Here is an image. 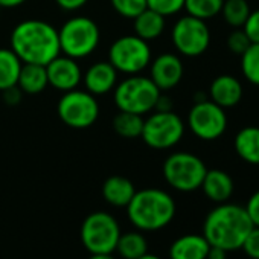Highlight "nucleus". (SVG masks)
<instances>
[{
    "label": "nucleus",
    "mask_w": 259,
    "mask_h": 259,
    "mask_svg": "<svg viewBox=\"0 0 259 259\" xmlns=\"http://www.w3.org/2000/svg\"><path fill=\"white\" fill-rule=\"evenodd\" d=\"M11 49L22 63L46 66L61 54L58 29L45 20H23L11 32Z\"/></svg>",
    "instance_id": "f257e3e1"
},
{
    "label": "nucleus",
    "mask_w": 259,
    "mask_h": 259,
    "mask_svg": "<svg viewBox=\"0 0 259 259\" xmlns=\"http://www.w3.org/2000/svg\"><path fill=\"white\" fill-rule=\"evenodd\" d=\"M253 227L242 206L226 201L220 203L207 213L203 224V236L210 245L233 251L241 248Z\"/></svg>",
    "instance_id": "f03ea898"
},
{
    "label": "nucleus",
    "mask_w": 259,
    "mask_h": 259,
    "mask_svg": "<svg viewBox=\"0 0 259 259\" xmlns=\"http://www.w3.org/2000/svg\"><path fill=\"white\" fill-rule=\"evenodd\" d=\"M125 209L128 220L142 232L160 230L176 217L174 198L166 191L157 188L136 191L135 197Z\"/></svg>",
    "instance_id": "7ed1b4c3"
},
{
    "label": "nucleus",
    "mask_w": 259,
    "mask_h": 259,
    "mask_svg": "<svg viewBox=\"0 0 259 259\" xmlns=\"http://www.w3.org/2000/svg\"><path fill=\"white\" fill-rule=\"evenodd\" d=\"M159 87L150 76L128 75L113 89V99L119 111H130L136 114H147L154 110L160 96Z\"/></svg>",
    "instance_id": "20e7f679"
},
{
    "label": "nucleus",
    "mask_w": 259,
    "mask_h": 259,
    "mask_svg": "<svg viewBox=\"0 0 259 259\" xmlns=\"http://www.w3.org/2000/svg\"><path fill=\"white\" fill-rule=\"evenodd\" d=\"M60 49L64 55L81 60L92 55L101 41V31L95 20L85 16H75L58 29Z\"/></svg>",
    "instance_id": "39448f33"
},
{
    "label": "nucleus",
    "mask_w": 259,
    "mask_h": 259,
    "mask_svg": "<svg viewBox=\"0 0 259 259\" xmlns=\"http://www.w3.org/2000/svg\"><path fill=\"white\" fill-rule=\"evenodd\" d=\"M79 236L90 254L113 253L120 236V229L113 215L98 210L84 218Z\"/></svg>",
    "instance_id": "423d86ee"
},
{
    "label": "nucleus",
    "mask_w": 259,
    "mask_h": 259,
    "mask_svg": "<svg viewBox=\"0 0 259 259\" xmlns=\"http://www.w3.org/2000/svg\"><path fill=\"white\" fill-rule=\"evenodd\" d=\"M207 168L198 156L185 151L172 153L163 163V177L166 183L180 192L200 189Z\"/></svg>",
    "instance_id": "0eeeda50"
},
{
    "label": "nucleus",
    "mask_w": 259,
    "mask_h": 259,
    "mask_svg": "<svg viewBox=\"0 0 259 259\" xmlns=\"http://www.w3.org/2000/svg\"><path fill=\"white\" fill-rule=\"evenodd\" d=\"M108 61L125 75L142 73L151 63L150 43L138 35H123L116 38L108 49Z\"/></svg>",
    "instance_id": "6e6552de"
},
{
    "label": "nucleus",
    "mask_w": 259,
    "mask_h": 259,
    "mask_svg": "<svg viewBox=\"0 0 259 259\" xmlns=\"http://www.w3.org/2000/svg\"><path fill=\"white\" fill-rule=\"evenodd\" d=\"M185 136V123L182 117L171 111L151 113L144 119L141 139L153 150H168L176 147Z\"/></svg>",
    "instance_id": "1a4fd4ad"
},
{
    "label": "nucleus",
    "mask_w": 259,
    "mask_h": 259,
    "mask_svg": "<svg viewBox=\"0 0 259 259\" xmlns=\"http://www.w3.org/2000/svg\"><path fill=\"white\" fill-rule=\"evenodd\" d=\"M58 117L70 128L84 130L92 126L99 117V104L87 90L73 89L63 93L57 105Z\"/></svg>",
    "instance_id": "9d476101"
},
{
    "label": "nucleus",
    "mask_w": 259,
    "mask_h": 259,
    "mask_svg": "<svg viewBox=\"0 0 259 259\" xmlns=\"http://www.w3.org/2000/svg\"><path fill=\"white\" fill-rule=\"evenodd\" d=\"M171 40L179 54L194 58L207 51L210 45V31L204 20L186 14L172 26Z\"/></svg>",
    "instance_id": "9b49d317"
},
{
    "label": "nucleus",
    "mask_w": 259,
    "mask_h": 259,
    "mask_svg": "<svg viewBox=\"0 0 259 259\" xmlns=\"http://www.w3.org/2000/svg\"><path fill=\"white\" fill-rule=\"evenodd\" d=\"M188 125L201 141H215L227 130V114L223 107L210 99H200L188 114Z\"/></svg>",
    "instance_id": "f8f14e48"
},
{
    "label": "nucleus",
    "mask_w": 259,
    "mask_h": 259,
    "mask_svg": "<svg viewBox=\"0 0 259 259\" xmlns=\"http://www.w3.org/2000/svg\"><path fill=\"white\" fill-rule=\"evenodd\" d=\"M46 72L49 85L63 93L76 89L82 81V72L78 60L64 54L55 57L49 64H46Z\"/></svg>",
    "instance_id": "ddd939ff"
},
{
    "label": "nucleus",
    "mask_w": 259,
    "mask_h": 259,
    "mask_svg": "<svg viewBox=\"0 0 259 259\" xmlns=\"http://www.w3.org/2000/svg\"><path fill=\"white\" fill-rule=\"evenodd\" d=\"M183 63L176 54H162L150 63V78L160 92L177 87L183 78Z\"/></svg>",
    "instance_id": "4468645a"
},
{
    "label": "nucleus",
    "mask_w": 259,
    "mask_h": 259,
    "mask_svg": "<svg viewBox=\"0 0 259 259\" xmlns=\"http://www.w3.org/2000/svg\"><path fill=\"white\" fill-rule=\"evenodd\" d=\"M117 73L119 72L111 66L108 60L98 61L93 63L85 70V73H82V82L89 93L93 96H102L113 92L117 84Z\"/></svg>",
    "instance_id": "2eb2a0df"
},
{
    "label": "nucleus",
    "mask_w": 259,
    "mask_h": 259,
    "mask_svg": "<svg viewBox=\"0 0 259 259\" xmlns=\"http://www.w3.org/2000/svg\"><path fill=\"white\" fill-rule=\"evenodd\" d=\"M210 101L223 108H230L242 99V85L238 78L232 75L217 76L209 87Z\"/></svg>",
    "instance_id": "dca6fc26"
},
{
    "label": "nucleus",
    "mask_w": 259,
    "mask_h": 259,
    "mask_svg": "<svg viewBox=\"0 0 259 259\" xmlns=\"http://www.w3.org/2000/svg\"><path fill=\"white\" fill-rule=\"evenodd\" d=\"M204 195L213 203H226L230 200L235 185L232 177L223 169H207L200 186Z\"/></svg>",
    "instance_id": "f3484780"
},
{
    "label": "nucleus",
    "mask_w": 259,
    "mask_h": 259,
    "mask_svg": "<svg viewBox=\"0 0 259 259\" xmlns=\"http://www.w3.org/2000/svg\"><path fill=\"white\" fill-rule=\"evenodd\" d=\"M210 244L203 235H183L169 247V259H206Z\"/></svg>",
    "instance_id": "a211bd4d"
},
{
    "label": "nucleus",
    "mask_w": 259,
    "mask_h": 259,
    "mask_svg": "<svg viewBox=\"0 0 259 259\" xmlns=\"http://www.w3.org/2000/svg\"><path fill=\"white\" fill-rule=\"evenodd\" d=\"M135 194L136 188L133 182L122 176H111L102 185L104 200L114 207H126Z\"/></svg>",
    "instance_id": "6ab92c4d"
},
{
    "label": "nucleus",
    "mask_w": 259,
    "mask_h": 259,
    "mask_svg": "<svg viewBox=\"0 0 259 259\" xmlns=\"http://www.w3.org/2000/svg\"><path fill=\"white\" fill-rule=\"evenodd\" d=\"M236 154L250 165H259V126H244L235 136Z\"/></svg>",
    "instance_id": "aec40b11"
},
{
    "label": "nucleus",
    "mask_w": 259,
    "mask_h": 259,
    "mask_svg": "<svg viewBox=\"0 0 259 259\" xmlns=\"http://www.w3.org/2000/svg\"><path fill=\"white\" fill-rule=\"evenodd\" d=\"M165 19L166 17H163L162 14L147 8L138 17L133 19L135 35L148 43L159 38L165 31Z\"/></svg>",
    "instance_id": "412c9836"
},
{
    "label": "nucleus",
    "mask_w": 259,
    "mask_h": 259,
    "mask_svg": "<svg viewBox=\"0 0 259 259\" xmlns=\"http://www.w3.org/2000/svg\"><path fill=\"white\" fill-rule=\"evenodd\" d=\"M17 85L26 95L41 93L49 85L46 66L23 63V66L20 69L19 79H17Z\"/></svg>",
    "instance_id": "4be33fe9"
},
{
    "label": "nucleus",
    "mask_w": 259,
    "mask_h": 259,
    "mask_svg": "<svg viewBox=\"0 0 259 259\" xmlns=\"http://www.w3.org/2000/svg\"><path fill=\"white\" fill-rule=\"evenodd\" d=\"M23 63L11 48H0V92L17 85Z\"/></svg>",
    "instance_id": "5701e85b"
},
{
    "label": "nucleus",
    "mask_w": 259,
    "mask_h": 259,
    "mask_svg": "<svg viewBox=\"0 0 259 259\" xmlns=\"http://www.w3.org/2000/svg\"><path fill=\"white\" fill-rule=\"evenodd\" d=\"M114 250L123 259H139L148 253V242L141 232H126L120 233Z\"/></svg>",
    "instance_id": "b1692460"
},
{
    "label": "nucleus",
    "mask_w": 259,
    "mask_h": 259,
    "mask_svg": "<svg viewBox=\"0 0 259 259\" xmlns=\"http://www.w3.org/2000/svg\"><path fill=\"white\" fill-rule=\"evenodd\" d=\"M113 130L123 139H138L144 130V117L136 113L119 111L113 119Z\"/></svg>",
    "instance_id": "393cba45"
},
{
    "label": "nucleus",
    "mask_w": 259,
    "mask_h": 259,
    "mask_svg": "<svg viewBox=\"0 0 259 259\" xmlns=\"http://www.w3.org/2000/svg\"><path fill=\"white\" fill-rule=\"evenodd\" d=\"M250 11L247 0H224L220 14H223L227 25L238 29L244 26Z\"/></svg>",
    "instance_id": "a878e982"
},
{
    "label": "nucleus",
    "mask_w": 259,
    "mask_h": 259,
    "mask_svg": "<svg viewBox=\"0 0 259 259\" xmlns=\"http://www.w3.org/2000/svg\"><path fill=\"white\" fill-rule=\"evenodd\" d=\"M223 4L224 0H185L183 10H186L188 16L206 22L221 13Z\"/></svg>",
    "instance_id": "bb28decb"
},
{
    "label": "nucleus",
    "mask_w": 259,
    "mask_h": 259,
    "mask_svg": "<svg viewBox=\"0 0 259 259\" xmlns=\"http://www.w3.org/2000/svg\"><path fill=\"white\" fill-rule=\"evenodd\" d=\"M241 70L248 82L259 85V43H251L241 55Z\"/></svg>",
    "instance_id": "cd10ccee"
},
{
    "label": "nucleus",
    "mask_w": 259,
    "mask_h": 259,
    "mask_svg": "<svg viewBox=\"0 0 259 259\" xmlns=\"http://www.w3.org/2000/svg\"><path fill=\"white\" fill-rule=\"evenodd\" d=\"M113 10L123 19H135L148 8L147 0H110Z\"/></svg>",
    "instance_id": "c85d7f7f"
},
{
    "label": "nucleus",
    "mask_w": 259,
    "mask_h": 259,
    "mask_svg": "<svg viewBox=\"0 0 259 259\" xmlns=\"http://www.w3.org/2000/svg\"><path fill=\"white\" fill-rule=\"evenodd\" d=\"M147 5L150 10L162 14L163 17H169L183 10L185 0H147Z\"/></svg>",
    "instance_id": "c756f323"
},
{
    "label": "nucleus",
    "mask_w": 259,
    "mask_h": 259,
    "mask_svg": "<svg viewBox=\"0 0 259 259\" xmlns=\"http://www.w3.org/2000/svg\"><path fill=\"white\" fill-rule=\"evenodd\" d=\"M250 45H251V41L248 40L247 34L242 31V28L235 29L227 38V48L230 49V52L235 55H239V57L248 49Z\"/></svg>",
    "instance_id": "7c9ffc66"
},
{
    "label": "nucleus",
    "mask_w": 259,
    "mask_h": 259,
    "mask_svg": "<svg viewBox=\"0 0 259 259\" xmlns=\"http://www.w3.org/2000/svg\"><path fill=\"white\" fill-rule=\"evenodd\" d=\"M241 248L251 259H259V227H253L244 239Z\"/></svg>",
    "instance_id": "2f4dec72"
},
{
    "label": "nucleus",
    "mask_w": 259,
    "mask_h": 259,
    "mask_svg": "<svg viewBox=\"0 0 259 259\" xmlns=\"http://www.w3.org/2000/svg\"><path fill=\"white\" fill-rule=\"evenodd\" d=\"M242 31L247 34L248 40L251 43H259V10L256 11H250Z\"/></svg>",
    "instance_id": "473e14b6"
},
{
    "label": "nucleus",
    "mask_w": 259,
    "mask_h": 259,
    "mask_svg": "<svg viewBox=\"0 0 259 259\" xmlns=\"http://www.w3.org/2000/svg\"><path fill=\"white\" fill-rule=\"evenodd\" d=\"M250 221L253 223L254 227H259V191H256L247 201V204L244 206Z\"/></svg>",
    "instance_id": "72a5a7b5"
},
{
    "label": "nucleus",
    "mask_w": 259,
    "mask_h": 259,
    "mask_svg": "<svg viewBox=\"0 0 259 259\" xmlns=\"http://www.w3.org/2000/svg\"><path fill=\"white\" fill-rule=\"evenodd\" d=\"M55 4L63 10V11H78L82 7L89 4V0H55Z\"/></svg>",
    "instance_id": "f704fd0d"
},
{
    "label": "nucleus",
    "mask_w": 259,
    "mask_h": 259,
    "mask_svg": "<svg viewBox=\"0 0 259 259\" xmlns=\"http://www.w3.org/2000/svg\"><path fill=\"white\" fill-rule=\"evenodd\" d=\"M2 93H4V101L8 105H17L22 101V95H23V92L19 89V85L10 87V89L4 90Z\"/></svg>",
    "instance_id": "c9c22d12"
},
{
    "label": "nucleus",
    "mask_w": 259,
    "mask_h": 259,
    "mask_svg": "<svg viewBox=\"0 0 259 259\" xmlns=\"http://www.w3.org/2000/svg\"><path fill=\"white\" fill-rule=\"evenodd\" d=\"M154 110H157V111H171L172 110V101H171V98L160 93V96H159V99L156 102Z\"/></svg>",
    "instance_id": "e433bc0d"
},
{
    "label": "nucleus",
    "mask_w": 259,
    "mask_h": 259,
    "mask_svg": "<svg viewBox=\"0 0 259 259\" xmlns=\"http://www.w3.org/2000/svg\"><path fill=\"white\" fill-rule=\"evenodd\" d=\"M227 253H229V251L224 250V248H221V247L210 245L206 259H227Z\"/></svg>",
    "instance_id": "4c0bfd02"
},
{
    "label": "nucleus",
    "mask_w": 259,
    "mask_h": 259,
    "mask_svg": "<svg viewBox=\"0 0 259 259\" xmlns=\"http://www.w3.org/2000/svg\"><path fill=\"white\" fill-rule=\"evenodd\" d=\"M26 2L28 0H0V8H17Z\"/></svg>",
    "instance_id": "58836bf2"
},
{
    "label": "nucleus",
    "mask_w": 259,
    "mask_h": 259,
    "mask_svg": "<svg viewBox=\"0 0 259 259\" xmlns=\"http://www.w3.org/2000/svg\"><path fill=\"white\" fill-rule=\"evenodd\" d=\"M89 259H114L111 253H101V254H90Z\"/></svg>",
    "instance_id": "ea45409f"
},
{
    "label": "nucleus",
    "mask_w": 259,
    "mask_h": 259,
    "mask_svg": "<svg viewBox=\"0 0 259 259\" xmlns=\"http://www.w3.org/2000/svg\"><path fill=\"white\" fill-rule=\"evenodd\" d=\"M139 259H162V257H159V256H156V254H151V253H145V254L141 256Z\"/></svg>",
    "instance_id": "a19ab883"
},
{
    "label": "nucleus",
    "mask_w": 259,
    "mask_h": 259,
    "mask_svg": "<svg viewBox=\"0 0 259 259\" xmlns=\"http://www.w3.org/2000/svg\"><path fill=\"white\" fill-rule=\"evenodd\" d=\"M0 10H2V8H0Z\"/></svg>",
    "instance_id": "79ce46f5"
}]
</instances>
